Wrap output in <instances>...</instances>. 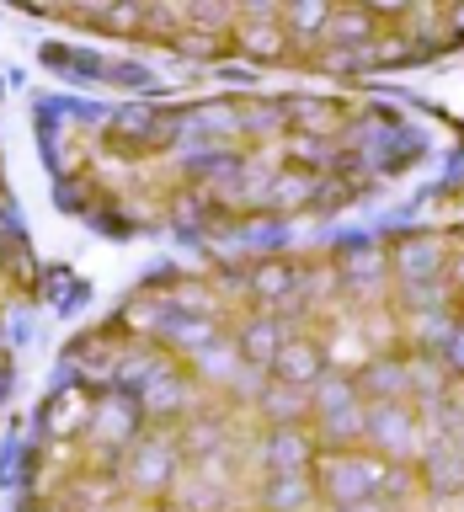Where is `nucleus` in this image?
<instances>
[{"label":"nucleus","instance_id":"nucleus-10","mask_svg":"<svg viewBox=\"0 0 464 512\" xmlns=\"http://www.w3.org/2000/svg\"><path fill=\"white\" fill-rule=\"evenodd\" d=\"M299 283V272L288 267V262H262L251 272V294L256 299H267V304H278V299H288V288Z\"/></svg>","mask_w":464,"mask_h":512},{"label":"nucleus","instance_id":"nucleus-9","mask_svg":"<svg viewBox=\"0 0 464 512\" xmlns=\"http://www.w3.org/2000/svg\"><path fill=\"white\" fill-rule=\"evenodd\" d=\"M427 486L432 491H464V454H454V448H432L427 454Z\"/></svg>","mask_w":464,"mask_h":512},{"label":"nucleus","instance_id":"nucleus-11","mask_svg":"<svg viewBox=\"0 0 464 512\" xmlns=\"http://www.w3.org/2000/svg\"><path fill=\"white\" fill-rule=\"evenodd\" d=\"M400 390H406V363H368L363 395H374V400H384V406H395Z\"/></svg>","mask_w":464,"mask_h":512},{"label":"nucleus","instance_id":"nucleus-7","mask_svg":"<svg viewBox=\"0 0 464 512\" xmlns=\"http://www.w3.org/2000/svg\"><path fill=\"white\" fill-rule=\"evenodd\" d=\"M176 475V448L171 443H139L134 448V486L139 491H160Z\"/></svg>","mask_w":464,"mask_h":512},{"label":"nucleus","instance_id":"nucleus-13","mask_svg":"<svg viewBox=\"0 0 464 512\" xmlns=\"http://www.w3.org/2000/svg\"><path fill=\"white\" fill-rule=\"evenodd\" d=\"M96 438L102 443H128L134 438V406L123 411V400H107V406L96 411Z\"/></svg>","mask_w":464,"mask_h":512},{"label":"nucleus","instance_id":"nucleus-14","mask_svg":"<svg viewBox=\"0 0 464 512\" xmlns=\"http://www.w3.org/2000/svg\"><path fill=\"white\" fill-rule=\"evenodd\" d=\"M331 32L342 43H374V16L368 11H331Z\"/></svg>","mask_w":464,"mask_h":512},{"label":"nucleus","instance_id":"nucleus-5","mask_svg":"<svg viewBox=\"0 0 464 512\" xmlns=\"http://www.w3.org/2000/svg\"><path fill=\"white\" fill-rule=\"evenodd\" d=\"M272 374H278V384H288V390H299V384H315L326 374V358H320L315 342H283L278 358H272Z\"/></svg>","mask_w":464,"mask_h":512},{"label":"nucleus","instance_id":"nucleus-18","mask_svg":"<svg viewBox=\"0 0 464 512\" xmlns=\"http://www.w3.org/2000/svg\"><path fill=\"white\" fill-rule=\"evenodd\" d=\"M176 336V347H203V336H208V326L203 320H166V342Z\"/></svg>","mask_w":464,"mask_h":512},{"label":"nucleus","instance_id":"nucleus-2","mask_svg":"<svg viewBox=\"0 0 464 512\" xmlns=\"http://www.w3.org/2000/svg\"><path fill=\"white\" fill-rule=\"evenodd\" d=\"M379 486H384V470L374 459H326L320 464V491L336 507H363Z\"/></svg>","mask_w":464,"mask_h":512},{"label":"nucleus","instance_id":"nucleus-16","mask_svg":"<svg viewBox=\"0 0 464 512\" xmlns=\"http://www.w3.org/2000/svg\"><path fill=\"white\" fill-rule=\"evenodd\" d=\"M331 27V6H315V0H304V6L288 11V32H299V38H310V32H326Z\"/></svg>","mask_w":464,"mask_h":512},{"label":"nucleus","instance_id":"nucleus-1","mask_svg":"<svg viewBox=\"0 0 464 512\" xmlns=\"http://www.w3.org/2000/svg\"><path fill=\"white\" fill-rule=\"evenodd\" d=\"M315 411H320V422H326V438H331V443L363 438L368 406L358 400V390H352L347 379H315Z\"/></svg>","mask_w":464,"mask_h":512},{"label":"nucleus","instance_id":"nucleus-4","mask_svg":"<svg viewBox=\"0 0 464 512\" xmlns=\"http://www.w3.org/2000/svg\"><path fill=\"white\" fill-rule=\"evenodd\" d=\"M363 438H374L384 454H411L416 448V432H411V416L400 411V406H368L363 416Z\"/></svg>","mask_w":464,"mask_h":512},{"label":"nucleus","instance_id":"nucleus-12","mask_svg":"<svg viewBox=\"0 0 464 512\" xmlns=\"http://www.w3.org/2000/svg\"><path fill=\"white\" fill-rule=\"evenodd\" d=\"M342 278H347L352 288H368L374 278H384V251H374V246H352V251L342 256Z\"/></svg>","mask_w":464,"mask_h":512},{"label":"nucleus","instance_id":"nucleus-20","mask_svg":"<svg viewBox=\"0 0 464 512\" xmlns=\"http://www.w3.org/2000/svg\"><path fill=\"white\" fill-rule=\"evenodd\" d=\"M118 123H123V128H128V134H134V139H150L160 118H155V112H144V107H134V112H123Z\"/></svg>","mask_w":464,"mask_h":512},{"label":"nucleus","instance_id":"nucleus-22","mask_svg":"<svg viewBox=\"0 0 464 512\" xmlns=\"http://www.w3.org/2000/svg\"><path fill=\"white\" fill-rule=\"evenodd\" d=\"M443 363L454 368V374H464V326L448 331V342H443Z\"/></svg>","mask_w":464,"mask_h":512},{"label":"nucleus","instance_id":"nucleus-19","mask_svg":"<svg viewBox=\"0 0 464 512\" xmlns=\"http://www.w3.org/2000/svg\"><path fill=\"white\" fill-rule=\"evenodd\" d=\"M299 406V390H288V384H278V390H267V411L278 416V427H294V422H283L288 411Z\"/></svg>","mask_w":464,"mask_h":512},{"label":"nucleus","instance_id":"nucleus-21","mask_svg":"<svg viewBox=\"0 0 464 512\" xmlns=\"http://www.w3.org/2000/svg\"><path fill=\"white\" fill-rule=\"evenodd\" d=\"M251 54H262V59H272V54H283V32H272V27H262V32H251Z\"/></svg>","mask_w":464,"mask_h":512},{"label":"nucleus","instance_id":"nucleus-15","mask_svg":"<svg viewBox=\"0 0 464 512\" xmlns=\"http://www.w3.org/2000/svg\"><path fill=\"white\" fill-rule=\"evenodd\" d=\"M144 411H171V406H182V379H166V374H155L150 384H144Z\"/></svg>","mask_w":464,"mask_h":512},{"label":"nucleus","instance_id":"nucleus-6","mask_svg":"<svg viewBox=\"0 0 464 512\" xmlns=\"http://www.w3.org/2000/svg\"><path fill=\"white\" fill-rule=\"evenodd\" d=\"M278 347H283V331H278V320H272V315H256V320H246V326H240V347H235V352H240L246 363L272 368Z\"/></svg>","mask_w":464,"mask_h":512},{"label":"nucleus","instance_id":"nucleus-8","mask_svg":"<svg viewBox=\"0 0 464 512\" xmlns=\"http://www.w3.org/2000/svg\"><path fill=\"white\" fill-rule=\"evenodd\" d=\"M395 272L411 288H422V278H438V272H443V256H438L432 240H400V246H395Z\"/></svg>","mask_w":464,"mask_h":512},{"label":"nucleus","instance_id":"nucleus-3","mask_svg":"<svg viewBox=\"0 0 464 512\" xmlns=\"http://www.w3.org/2000/svg\"><path fill=\"white\" fill-rule=\"evenodd\" d=\"M310 459H315V448H310V438H304L299 427H272L267 432L262 464L272 475H304V470H310Z\"/></svg>","mask_w":464,"mask_h":512},{"label":"nucleus","instance_id":"nucleus-17","mask_svg":"<svg viewBox=\"0 0 464 512\" xmlns=\"http://www.w3.org/2000/svg\"><path fill=\"white\" fill-rule=\"evenodd\" d=\"M304 496H310V486H304V475H272V491H267V502L288 512V507H299Z\"/></svg>","mask_w":464,"mask_h":512}]
</instances>
